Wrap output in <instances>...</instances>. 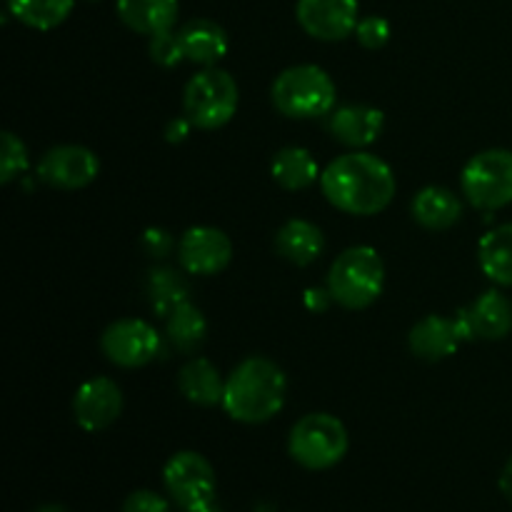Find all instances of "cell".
<instances>
[{
    "instance_id": "1",
    "label": "cell",
    "mask_w": 512,
    "mask_h": 512,
    "mask_svg": "<svg viewBox=\"0 0 512 512\" xmlns=\"http://www.w3.org/2000/svg\"><path fill=\"white\" fill-rule=\"evenodd\" d=\"M320 188L330 205L348 215H375L395 198V175L370 153H345L320 173Z\"/></svg>"
},
{
    "instance_id": "2",
    "label": "cell",
    "mask_w": 512,
    "mask_h": 512,
    "mask_svg": "<svg viewBox=\"0 0 512 512\" xmlns=\"http://www.w3.org/2000/svg\"><path fill=\"white\" fill-rule=\"evenodd\" d=\"M288 380L285 373L268 358L243 360L225 380L223 408L238 423L258 425L275 418L285 405Z\"/></svg>"
},
{
    "instance_id": "3",
    "label": "cell",
    "mask_w": 512,
    "mask_h": 512,
    "mask_svg": "<svg viewBox=\"0 0 512 512\" xmlns=\"http://www.w3.org/2000/svg\"><path fill=\"white\" fill-rule=\"evenodd\" d=\"M385 285V265L370 245H353L333 260L328 290L335 303L348 310H363L380 298Z\"/></svg>"
},
{
    "instance_id": "4",
    "label": "cell",
    "mask_w": 512,
    "mask_h": 512,
    "mask_svg": "<svg viewBox=\"0 0 512 512\" xmlns=\"http://www.w3.org/2000/svg\"><path fill=\"white\" fill-rule=\"evenodd\" d=\"M273 105L293 120H313L333 113L335 83L318 65H293L270 88Z\"/></svg>"
},
{
    "instance_id": "5",
    "label": "cell",
    "mask_w": 512,
    "mask_h": 512,
    "mask_svg": "<svg viewBox=\"0 0 512 512\" xmlns=\"http://www.w3.org/2000/svg\"><path fill=\"white\" fill-rule=\"evenodd\" d=\"M238 83L220 68H205L188 80L183 93L185 118L200 130H218L238 110Z\"/></svg>"
},
{
    "instance_id": "6",
    "label": "cell",
    "mask_w": 512,
    "mask_h": 512,
    "mask_svg": "<svg viewBox=\"0 0 512 512\" xmlns=\"http://www.w3.org/2000/svg\"><path fill=\"white\" fill-rule=\"evenodd\" d=\"M288 453L308 470H328L348 453V430L335 415L310 413L293 425Z\"/></svg>"
},
{
    "instance_id": "7",
    "label": "cell",
    "mask_w": 512,
    "mask_h": 512,
    "mask_svg": "<svg viewBox=\"0 0 512 512\" xmlns=\"http://www.w3.org/2000/svg\"><path fill=\"white\" fill-rule=\"evenodd\" d=\"M463 193L478 210H500L512 203V153L490 148L463 168Z\"/></svg>"
},
{
    "instance_id": "8",
    "label": "cell",
    "mask_w": 512,
    "mask_h": 512,
    "mask_svg": "<svg viewBox=\"0 0 512 512\" xmlns=\"http://www.w3.org/2000/svg\"><path fill=\"white\" fill-rule=\"evenodd\" d=\"M163 483L173 503L185 512H210L215 500V470L193 450L175 453L163 468Z\"/></svg>"
},
{
    "instance_id": "9",
    "label": "cell",
    "mask_w": 512,
    "mask_h": 512,
    "mask_svg": "<svg viewBox=\"0 0 512 512\" xmlns=\"http://www.w3.org/2000/svg\"><path fill=\"white\" fill-rule=\"evenodd\" d=\"M105 358L120 368H140L155 360L163 350L158 330L140 318H123L108 325L100 338Z\"/></svg>"
},
{
    "instance_id": "10",
    "label": "cell",
    "mask_w": 512,
    "mask_h": 512,
    "mask_svg": "<svg viewBox=\"0 0 512 512\" xmlns=\"http://www.w3.org/2000/svg\"><path fill=\"white\" fill-rule=\"evenodd\" d=\"M295 15L310 38L325 43L345 40L360 23L358 0H298Z\"/></svg>"
},
{
    "instance_id": "11",
    "label": "cell",
    "mask_w": 512,
    "mask_h": 512,
    "mask_svg": "<svg viewBox=\"0 0 512 512\" xmlns=\"http://www.w3.org/2000/svg\"><path fill=\"white\" fill-rule=\"evenodd\" d=\"M100 173V160L83 145H58L48 150L38 165V178L58 190H78L93 183Z\"/></svg>"
},
{
    "instance_id": "12",
    "label": "cell",
    "mask_w": 512,
    "mask_h": 512,
    "mask_svg": "<svg viewBox=\"0 0 512 512\" xmlns=\"http://www.w3.org/2000/svg\"><path fill=\"white\" fill-rule=\"evenodd\" d=\"M123 413V393L110 378H90L78 388L73 400L75 423L88 433L113 425Z\"/></svg>"
},
{
    "instance_id": "13",
    "label": "cell",
    "mask_w": 512,
    "mask_h": 512,
    "mask_svg": "<svg viewBox=\"0 0 512 512\" xmlns=\"http://www.w3.org/2000/svg\"><path fill=\"white\" fill-rule=\"evenodd\" d=\"M233 243L228 235L210 225H195L180 240V263L193 275H215L228 268Z\"/></svg>"
},
{
    "instance_id": "14",
    "label": "cell",
    "mask_w": 512,
    "mask_h": 512,
    "mask_svg": "<svg viewBox=\"0 0 512 512\" xmlns=\"http://www.w3.org/2000/svg\"><path fill=\"white\" fill-rule=\"evenodd\" d=\"M470 338L468 328H465L463 318H440V315H428L420 323H415V328L410 330L408 343L413 355L423 360H443L450 358L455 350L460 348V343Z\"/></svg>"
},
{
    "instance_id": "15",
    "label": "cell",
    "mask_w": 512,
    "mask_h": 512,
    "mask_svg": "<svg viewBox=\"0 0 512 512\" xmlns=\"http://www.w3.org/2000/svg\"><path fill=\"white\" fill-rule=\"evenodd\" d=\"M458 315L463 318L470 338L503 340L512 330V305L498 290L483 293L470 308L460 310Z\"/></svg>"
},
{
    "instance_id": "16",
    "label": "cell",
    "mask_w": 512,
    "mask_h": 512,
    "mask_svg": "<svg viewBox=\"0 0 512 512\" xmlns=\"http://www.w3.org/2000/svg\"><path fill=\"white\" fill-rule=\"evenodd\" d=\"M330 133L348 148H365L383 133V110L373 105H343L330 113Z\"/></svg>"
},
{
    "instance_id": "17",
    "label": "cell",
    "mask_w": 512,
    "mask_h": 512,
    "mask_svg": "<svg viewBox=\"0 0 512 512\" xmlns=\"http://www.w3.org/2000/svg\"><path fill=\"white\" fill-rule=\"evenodd\" d=\"M178 33L185 50V60H193V63L213 68L228 53V35L213 20L195 18L190 23H185Z\"/></svg>"
},
{
    "instance_id": "18",
    "label": "cell",
    "mask_w": 512,
    "mask_h": 512,
    "mask_svg": "<svg viewBox=\"0 0 512 512\" xmlns=\"http://www.w3.org/2000/svg\"><path fill=\"white\" fill-rule=\"evenodd\" d=\"M115 8L130 30L140 35H158L175 25L180 0H118Z\"/></svg>"
},
{
    "instance_id": "19",
    "label": "cell",
    "mask_w": 512,
    "mask_h": 512,
    "mask_svg": "<svg viewBox=\"0 0 512 512\" xmlns=\"http://www.w3.org/2000/svg\"><path fill=\"white\" fill-rule=\"evenodd\" d=\"M463 215V205H460L458 195L440 185H430L423 188L413 198V218L428 230H448Z\"/></svg>"
},
{
    "instance_id": "20",
    "label": "cell",
    "mask_w": 512,
    "mask_h": 512,
    "mask_svg": "<svg viewBox=\"0 0 512 512\" xmlns=\"http://www.w3.org/2000/svg\"><path fill=\"white\" fill-rule=\"evenodd\" d=\"M180 393L195 405L203 408H213V405H223L225 395V380L215 370V365L205 358H193L183 365L180 370Z\"/></svg>"
},
{
    "instance_id": "21",
    "label": "cell",
    "mask_w": 512,
    "mask_h": 512,
    "mask_svg": "<svg viewBox=\"0 0 512 512\" xmlns=\"http://www.w3.org/2000/svg\"><path fill=\"white\" fill-rule=\"evenodd\" d=\"M323 233L318 225L308 223V220L293 218L278 230L275 235V248L283 255L288 263L293 265H310L318 260L323 253Z\"/></svg>"
},
{
    "instance_id": "22",
    "label": "cell",
    "mask_w": 512,
    "mask_h": 512,
    "mask_svg": "<svg viewBox=\"0 0 512 512\" xmlns=\"http://www.w3.org/2000/svg\"><path fill=\"white\" fill-rule=\"evenodd\" d=\"M270 173L273 180L285 190H305L318 180L320 170L315 163L313 153L298 145H290L275 153L273 163H270Z\"/></svg>"
},
{
    "instance_id": "23",
    "label": "cell",
    "mask_w": 512,
    "mask_h": 512,
    "mask_svg": "<svg viewBox=\"0 0 512 512\" xmlns=\"http://www.w3.org/2000/svg\"><path fill=\"white\" fill-rule=\"evenodd\" d=\"M480 268L493 283L512 288V223L490 230L480 240Z\"/></svg>"
},
{
    "instance_id": "24",
    "label": "cell",
    "mask_w": 512,
    "mask_h": 512,
    "mask_svg": "<svg viewBox=\"0 0 512 512\" xmlns=\"http://www.w3.org/2000/svg\"><path fill=\"white\" fill-rule=\"evenodd\" d=\"M75 0H8V10L23 25L35 30H53L68 20Z\"/></svg>"
},
{
    "instance_id": "25",
    "label": "cell",
    "mask_w": 512,
    "mask_h": 512,
    "mask_svg": "<svg viewBox=\"0 0 512 512\" xmlns=\"http://www.w3.org/2000/svg\"><path fill=\"white\" fill-rule=\"evenodd\" d=\"M148 298L158 315L168 318L178 305L188 303V283L173 268H155L148 275Z\"/></svg>"
},
{
    "instance_id": "26",
    "label": "cell",
    "mask_w": 512,
    "mask_h": 512,
    "mask_svg": "<svg viewBox=\"0 0 512 512\" xmlns=\"http://www.w3.org/2000/svg\"><path fill=\"white\" fill-rule=\"evenodd\" d=\"M208 333V323H205L203 313L195 308L193 303H183L168 315V338L175 348L193 353Z\"/></svg>"
},
{
    "instance_id": "27",
    "label": "cell",
    "mask_w": 512,
    "mask_h": 512,
    "mask_svg": "<svg viewBox=\"0 0 512 512\" xmlns=\"http://www.w3.org/2000/svg\"><path fill=\"white\" fill-rule=\"evenodd\" d=\"M28 170V148L23 140L13 133H3V148H0V180L10 183L20 173Z\"/></svg>"
},
{
    "instance_id": "28",
    "label": "cell",
    "mask_w": 512,
    "mask_h": 512,
    "mask_svg": "<svg viewBox=\"0 0 512 512\" xmlns=\"http://www.w3.org/2000/svg\"><path fill=\"white\" fill-rule=\"evenodd\" d=\"M150 58L165 68H175L178 63L185 60L183 43H180L178 30H163L158 35H150Z\"/></svg>"
},
{
    "instance_id": "29",
    "label": "cell",
    "mask_w": 512,
    "mask_h": 512,
    "mask_svg": "<svg viewBox=\"0 0 512 512\" xmlns=\"http://www.w3.org/2000/svg\"><path fill=\"white\" fill-rule=\"evenodd\" d=\"M355 35H358V43L368 50H378L383 45H388L390 40V23L380 15H368V18H360L358 28H355Z\"/></svg>"
},
{
    "instance_id": "30",
    "label": "cell",
    "mask_w": 512,
    "mask_h": 512,
    "mask_svg": "<svg viewBox=\"0 0 512 512\" xmlns=\"http://www.w3.org/2000/svg\"><path fill=\"white\" fill-rule=\"evenodd\" d=\"M123 512H170V505L153 490H135L125 498Z\"/></svg>"
},
{
    "instance_id": "31",
    "label": "cell",
    "mask_w": 512,
    "mask_h": 512,
    "mask_svg": "<svg viewBox=\"0 0 512 512\" xmlns=\"http://www.w3.org/2000/svg\"><path fill=\"white\" fill-rule=\"evenodd\" d=\"M170 245H173V240H170V235L165 233V230L150 228L148 233L143 235V248L148 250L150 255H155V258H163V255H168Z\"/></svg>"
},
{
    "instance_id": "32",
    "label": "cell",
    "mask_w": 512,
    "mask_h": 512,
    "mask_svg": "<svg viewBox=\"0 0 512 512\" xmlns=\"http://www.w3.org/2000/svg\"><path fill=\"white\" fill-rule=\"evenodd\" d=\"M190 128H193V123H190L188 118H175L173 123L168 125V140L170 143H180V140H185L190 135Z\"/></svg>"
},
{
    "instance_id": "33",
    "label": "cell",
    "mask_w": 512,
    "mask_h": 512,
    "mask_svg": "<svg viewBox=\"0 0 512 512\" xmlns=\"http://www.w3.org/2000/svg\"><path fill=\"white\" fill-rule=\"evenodd\" d=\"M330 300H333V295H330V290L310 288L308 295H305V305H308L310 310H325V308H328Z\"/></svg>"
},
{
    "instance_id": "34",
    "label": "cell",
    "mask_w": 512,
    "mask_h": 512,
    "mask_svg": "<svg viewBox=\"0 0 512 512\" xmlns=\"http://www.w3.org/2000/svg\"><path fill=\"white\" fill-rule=\"evenodd\" d=\"M500 490H503L505 498L512 503V458L508 460V465L503 468V475H500Z\"/></svg>"
},
{
    "instance_id": "35",
    "label": "cell",
    "mask_w": 512,
    "mask_h": 512,
    "mask_svg": "<svg viewBox=\"0 0 512 512\" xmlns=\"http://www.w3.org/2000/svg\"><path fill=\"white\" fill-rule=\"evenodd\" d=\"M35 512H68L63 508V505H55V503H50V505H43V508H38Z\"/></svg>"
}]
</instances>
